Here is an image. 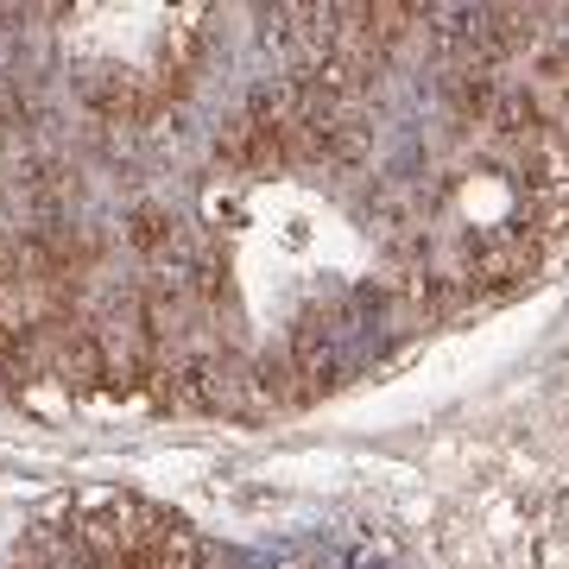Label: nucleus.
Masks as SVG:
<instances>
[{"label":"nucleus","instance_id":"1","mask_svg":"<svg viewBox=\"0 0 569 569\" xmlns=\"http://www.w3.org/2000/svg\"><path fill=\"white\" fill-rule=\"evenodd\" d=\"M222 159L241 164V171H272V164H284V146L260 114H241V121L222 133Z\"/></svg>","mask_w":569,"mask_h":569},{"label":"nucleus","instance_id":"2","mask_svg":"<svg viewBox=\"0 0 569 569\" xmlns=\"http://www.w3.org/2000/svg\"><path fill=\"white\" fill-rule=\"evenodd\" d=\"M171 216H159V209H140L133 222H127V241L140 247V253H159V247H171Z\"/></svg>","mask_w":569,"mask_h":569}]
</instances>
